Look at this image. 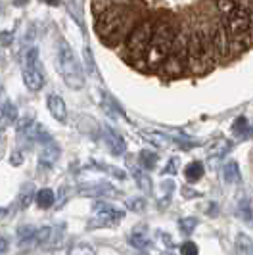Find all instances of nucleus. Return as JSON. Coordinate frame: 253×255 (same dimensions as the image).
<instances>
[{"label":"nucleus","mask_w":253,"mask_h":255,"mask_svg":"<svg viewBox=\"0 0 253 255\" xmlns=\"http://www.w3.org/2000/svg\"><path fill=\"white\" fill-rule=\"evenodd\" d=\"M175 31H177V27L173 25V21H169V19H157L155 29H153L152 40H150L148 50L144 54V65H146V69L159 71V67L163 65L167 56L171 54Z\"/></svg>","instance_id":"f257e3e1"},{"label":"nucleus","mask_w":253,"mask_h":255,"mask_svg":"<svg viewBox=\"0 0 253 255\" xmlns=\"http://www.w3.org/2000/svg\"><path fill=\"white\" fill-rule=\"evenodd\" d=\"M155 23H157V19H153V17H142L134 23V27L128 31V35L125 37L126 58L132 65L144 64V54H146L148 44L152 40Z\"/></svg>","instance_id":"f03ea898"},{"label":"nucleus","mask_w":253,"mask_h":255,"mask_svg":"<svg viewBox=\"0 0 253 255\" xmlns=\"http://www.w3.org/2000/svg\"><path fill=\"white\" fill-rule=\"evenodd\" d=\"M56 67L58 73L62 75L63 83L73 90H81L85 87V73H83V65L75 56L73 48L60 38L58 40V50H56Z\"/></svg>","instance_id":"7ed1b4c3"},{"label":"nucleus","mask_w":253,"mask_h":255,"mask_svg":"<svg viewBox=\"0 0 253 255\" xmlns=\"http://www.w3.org/2000/svg\"><path fill=\"white\" fill-rule=\"evenodd\" d=\"M186 64H188V73L192 75H205L213 69V62L202 44V37L198 29L188 31V50H186Z\"/></svg>","instance_id":"20e7f679"},{"label":"nucleus","mask_w":253,"mask_h":255,"mask_svg":"<svg viewBox=\"0 0 253 255\" xmlns=\"http://www.w3.org/2000/svg\"><path fill=\"white\" fill-rule=\"evenodd\" d=\"M21 73H23V83L31 92H38L44 87V73H42V67L38 62V50L35 46H31L25 52Z\"/></svg>","instance_id":"39448f33"},{"label":"nucleus","mask_w":253,"mask_h":255,"mask_svg":"<svg viewBox=\"0 0 253 255\" xmlns=\"http://www.w3.org/2000/svg\"><path fill=\"white\" fill-rule=\"evenodd\" d=\"M225 19V25H227L230 38L234 42H238L242 46H250V15L242 10H236L234 13H230Z\"/></svg>","instance_id":"423d86ee"},{"label":"nucleus","mask_w":253,"mask_h":255,"mask_svg":"<svg viewBox=\"0 0 253 255\" xmlns=\"http://www.w3.org/2000/svg\"><path fill=\"white\" fill-rule=\"evenodd\" d=\"M211 38H213V50H215L217 62H227L230 58H234L232 38L225 25V19L217 21L215 25L211 27Z\"/></svg>","instance_id":"0eeeda50"},{"label":"nucleus","mask_w":253,"mask_h":255,"mask_svg":"<svg viewBox=\"0 0 253 255\" xmlns=\"http://www.w3.org/2000/svg\"><path fill=\"white\" fill-rule=\"evenodd\" d=\"M94 215H96V221H92V225H89L90 229L94 227H108V225H115L117 221L125 217V211L119 209V207H114L112 204H106L104 200L96 202L94 204Z\"/></svg>","instance_id":"6e6552de"},{"label":"nucleus","mask_w":253,"mask_h":255,"mask_svg":"<svg viewBox=\"0 0 253 255\" xmlns=\"http://www.w3.org/2000/svg\"><path fill=\"white\" fill-rule=\"evenodd\" d=\"M159 73L165 79H178L184 73H188V64H186V54L171 50V54L167 56V60L163 62V65L159 67Z\"/></svg>","instance_id":"1a4fd4ad"},{"label":"nucleus","mask_w":253,"mask_h":255,"mask_svg":"<svg viewBox=\"0 0 253 255\" xmlns=\"http://www.w3.org/2000/svg\"><path fill=\"white\" fill-rule=\"evenodd\" d=\"M77 192L85 198H119V190L112 186L110 182H90V184H81Z\"/></svg>","instance_id":"9d476101"},{"label":"nucleus","mask_w":253,"mask_h":255,"mask_svg":"<svg viewBox=\"0 0 253 255\" xmlns=\"http://www.w3.org/2000/svg\"><path fill=\"white\" fill-rule=\"evenodd\" d=\"M102 134H104V140H106L108 150L114 153V155H123V153L126 152L125 138H123L115 128H112L110 125H106V127H102Z\"/></svg>","instance_id":"9b49d317"},{"label":"nucleus","mask_w":253,"mask_h":255,"mask_svg":"<svg viewBox=\"0 0 253 255\" xmlns=\"http://www.w3.org/2000/svg\"><path fill=\"white\" fill-rule=\"evenodd\" d=\"M126 167L132 171V177L136 180V184H138V188L144 194H152V177H148V173H146V169H142L140 163L134 165V157L132 155H126Z\"/></svg>","instance_id":"f8f14e48"},{"label":"nucleus","mask_w":253,"mask_h":255,"mask_svg":"<svg viewBox=\"0 0 253 255\" xmlns=\"http://www.w3.org/2000/svg\"><path fill=\"white\" fill-rule=\"evenodd\" d=\"M58 159H60V146L54 140L42 144V150L38 153V165L50 169Z\"/></svg>","instance_id":"ddd939ff"},{"label":"nucleus","mask_w":253,"mask_h":255,"mask_svg":"<svg viewBox=\"0 0 253 255\" xmlns=\"http://www.w3.org/2000/svg\"><path fill=\"white\" fill-rule=\"evenodd\" d=\"M46 106H48L52 117H54L56 121H60V123H65V121H67V106H65V102H63V98L60 94H48Z\"/></svg>","instance_id":"4468645a"},{"label":"nucleus","mask_w":253,"mask_h":255,"mask_svg":"<svg viewBox=\"0 0 253 255\" xmlns=\"http://www.w3.org/2000/svg\"><path fill=\"white\" fill-rule=\"evenodd\" d=\"M142 136L146 138L148 142H152L153 146H159V148H171V146H177V138L173 136H167L163 132H148L144 130Z\"/></svg>","instance_id":"2eb2a0df"},{"label":"nucleus","mask_w":253,"mask_h":255,"mask_svg":"<svg viewBox=\"0 0 253 255\" xmlns=\"http://www.w3.org/2000/svg\"><path fill=\"white\" fill-rule=\"evenodd\" d=\"M63 236H65V225H58V227H52V232L48 236V242L42 246V250H58L63 242Z\"/></svg>","instance_id":"dca6fc26"},{"label":"nucleus","mask_w":253,"mask_h":255,"mask_svg":"<svg viewBox=\"0 0 253 255\" xmlns=\"http://www.w3.org/2000/svg\"><path fill=\"white\" fill-rule=\"evenodd\" d=\"M37 230L38 229L33 227V225H21L17 229V244H19V248H31V242H33Z\"/></svg>","instance_id":"f3484780"},{"label":"nucleus","mask_w":253,"mask_h":255,"mask_svg":"<svg viewBox=\"0 0 253 255\" xmlns=\"http://www.w3.org/2000/svg\"><path fill=\"white\" fill-rule=\"evenodd\" d=\"M35 196H37L35 184H33V182H25V184L21 186V190H19V207H21V209H27L29 205L33 204Z\"/></svg>","instance_id":"a211bd4d"},{"label":"nucleus","mask_w":253,"mask_h":255,"mask_svg":"<svg viewBox=\"0 0 253 255\" xmlns=\"http://www.w3.org/2000/svg\"><path fill=\"white\" fill-rule=\"evenodd\" d=\"M35 202L40 209H48L52 205L56 204V194L50 188H40L37 190V196H35Z\"/></svg>","instance_id":"6ab92c4d"},{"label":"nucleus","mask_w":253,"mask_h":255,"mask_svg":"<svg viewBox=\"0 0 253 255\" xmlns=\"http://www.w3.org/2000/svg\"><path fill=\"white\" fill-rule=\"evenodd\" d=\"M203 177V165L202 161H192V163H188V165L184 167V179H186V182H198V180Z\"/></svg>","instance_id":"aec40b11"},{"label":"nucleus","mask_w":253,"mask_h":255,"mask_svg":"<svg viewBox=\"0 0 253 255\" xmlns=\"http://www.w3.org/2000/svg\"><path fill=\"white\" fill-rule=\"evenodd\" d=\"M157 161H159V155L155 152H152V150H142V152L138 153V163H140V167L146 169V171L155 169Z\"/></svg>","instance_id":"412c9836"},{"label":"nucleus","mask_w":253,"mask_h":255,"mask_svg":"<svg viewBox=\"0 0 253 255\" xmlns=\"http://www.w3.org/2000/svg\"><path fill=\"white\" fill-rule=\"evenodd\" d=\"M217 12L223 17H228L230 13H234L238 10V0H215Z\"/></svg>","instance_id":"4be33fe9"},{"label":"nucleus","mask_w":253,"mask_h":255,"mask_svg":"<svg viewBox=\"0 0 253 255\" xmlns=\"http://www.w3.org/2000/svg\"><path fill=\"white\" fill-rule=\"evenodd\" d=\"M128 242L130 246H134L136 250H146L148 246H150V238L144 234V232H140V230H132V234L128 236Z\"/></svg>","instance_id":"5701e85b"},{"label":"nucleus","mask_w":253,"mask_h":255,"mask_svg":"<svg viewBox=\"0 0 253 255\" xmlns=\"http://www.w3.org/2000/svg\"><path fill=\"white\" fill-rule=\"evenodd\" d=\"M236 244H238V250H240L244 255H253V238L252 236H248V234H238Z\"/></svg>","instance_id":"b1692460"},{"label":"nucleus","mask_w":253,"mask_h":255,"mask_svg":"<svg viewBox=\"0 0 253 255\" xmlns=\"http://www.w3.org/2000/svg\"><path fill=\"white\" fill-rule=\"evenodd\" d=\"M223 175H225L227 182H240V169H238V165L234 161H228L227 165H225Z\"/></svg>","instance_id":"393cba45"},{"label":"nucleus","mask_w":253,"mask_h":255,"mask_svg":"<svg viewBox=\"0 0 253 255\" xmlns=\"http://www.w3.org/2000/svg\"><path fill=\"white\" fill-rule=\"evenodd\" d=\"M196 227H198V219L196 217H184L178 221V229L184 236H190L196 230Z\"/></svg>","instance_id":"a878e982"},{"label":"nucleus","mask_w":253,"mask_h":255,"mask_svg":"<svg viewBox=\"0 0 253 255\" xmlns=\"http://www.w3.org/2000/svg\"><path fill=\"white\" fill-rule=\"evenodd\" d=\"M125 207L134 211V213H144L146 211V200L144 198H128L125 202Z\"/></svg>","instance_id":"bb28decb"},{"label":"nucleus","mask_w":253,"mask_h":255,"mask_svg":"<svg viewBox=\"0 0 253 255\" xmlns=\"http://www.w3.org/2000/svg\"><path fill=\"white\" fill-rule=\"evenodd\" d=\"M83 56H85V62H87V71H89L90 75L98 77V69H96V64H94V54H92V50H90L89 46H85Z\"/></svg>","instance_id":"cd10ccee"},{"label":"nucleus","mask_w":253,"mask_h":255,"mask_svg":"<svg viewBox=\"0 0 253 255\" xmlns=\"http://www.w3.org/2000/svg\"><path fill=\"white\" fill-rule=\"evenodd\" d=\"M71 255H96V250L90 244H75L71 248Z\"/></svg>","instance_id":"c85d7f7f"},{"label":"nucleus","mask_w":253,"mask_h":255,"mask_svg":"<svg viewBox=\"0 0 253 255\" xmlns=\"http://www.w3.org/2000/svg\"><path fill=\"white\" fill-rule=\"evenodd\" d=\"M94 165L98 167L100 171H106V173H110V175H114L115 179H119V180H125V179H126V173H125V171H121V169H117V167H112V165H102V163H94Z\"/></svg>","instance_id":"c756f323"},{"label":"nucleus","mask_w":253,"mask_h":255,"mask_svg":"<svg viewBox=\"0 0 253 255\" xmlns=\"http://www.w3.org/2000/svg\"><path fill=\"white\" fill-rule=\"evenodd\" d=\"M228 146H230V144H228ZM228 146H227V142L225 140H219L217 144H211V148L207 150V153H209V157H221L223 153L227 152Z\"/></svg>","instance_id":"7c9ffc66"},{"label":"nucleus","mask_w":253,"mask_h":255,"mask_svg":"<svg viewBox=\"0 0 253 255\" xmlns=\"http://www.w3.org/2000/svg\"><path fill=\"white\" fill-rule=\"evenodd\" d=\"M33 121H35V117H33V114H25V115H21L19 119H17V132H25L27 128L33 125Z\"/></svg>","instance_id":"2f4dec72"},{"label":"nucleus","mask_w":253,"mask_h":255,"mask_svg":"<svg viewBox=\"0 0 253 255\" xmlns=\"http://www.w3.org/2000/svg\"><path fill=\"white\" fill-rule=\"evenodd\" d=\"M2 112H4V117H6L8 121H13V119H17V108H15L12 102L4 104V106H2Z\"/></svg>","instance_id":"473e14b6"},{"label":"nucleus","mask_w":253,"mask_h":255,"mask_svg":"<svg viewBox=\"0 0 253 255\" xmlns=\"http://www.w3.org/2000/svg\"><path fill=\"white\" fill-rule=\"evenodd\" d=\"M180 255H198V246L194 242H184L180 246Z\"/></svg>","instance_id":"72a5a7b5"},{"label":"nucleus","mask_w":253,"mask_h":255,"mask_svg":"<svg viewBox=\"0 0 253 255\" xmlns=\"http://www.w3.org/2000/svg\"><path fill=\"white\" fill-rule=\"evenodd\" d=\"M238 215L246 221H252V209H250V204L248 202H240L238 205Z\"/></svg>","instance_id":"f704fd0d"},{"label":"nucleus","mask_w":253,"mask_h":255,"mask_svg":"<svg viewBox=\"0 0 253 255\" xmlns=\"http://www.w3.org/2000/svg\"><path fill=\"white\" fill-rule=\"evenodd\" d=\"M0 42H2V46H10L13 42L12 31H2V33H0Z\"/></svg>","instance_id":"c9c22d12"},{"label":"nucleus","mask_w":253,"mask_h":255,"mask_svg":"<svg viewBox=\"0 0 253 255\" xmlns=\"http://www.w3.org/2000/svg\"><path fill=\"white\" fill-rule=\"evenodd\" d=\"M177 167H178V159L173 157V159L169 161V165L163 169V175H175V173H177Z\"/></svg>","instance_id":"e433bc0d"},{"label":"nucleus","mask_w":253,"mask_h":255,"mask_svg":"<svg viewBox=\"0 0 253 255\" xmlns=\"http://www.w3.org/2000/svg\"><path fill=\"white\" fill-rule=\"evenodd\" d=\"M10 159H12V161H10L12 165L19 167L21 163H23V153H21L19 150H17V152H13V153H12V157H10Z\"/></svg>","instance_id":"4c0bfd02"},{"label":"nucleus","mask_w":253,"mask_h":255,"mask_svg":"<svg viewBox=\"0 0 253 255\" xmlns=\"http://www.w3.org/2000/svg\"><path fill=\"white\" fill-rule=\"evenodd\" d=\"M8 246H10V244H8V240L0 236V255H4L6 252H8Z\"/></svg>","instance_id":"58836bf2"},{"label":"nucleus","mask_w":253,"mask_h":255,"mask_svg":"<svg viewBox=\"0 0 253 255\" xmlns=\"http://www.w3.org/2000/svg\"><path fill=\"white\" fill-rule=\"evenodd\" d=\"M182 196H184V198H196V196H200V194L190 190V188H182Z\"/></svg>","instance_id":"ea45409f"},{"label":"nucleus","mask_w":253,"mask_h":255,"mask_svg":"<svg viewBox=\"0 0 253 255\" xmlns=\"http://www.w3.org/2000/svg\"><path fill=\"white\" fill-rule=\"evenodd\" d=\"M42 4H48V6H60L63 0H40Z\"/></svg>","instance_id":"a19ab883"},{"label":"nucleus","mask_w":253,"mask_h":255,"mask_svg":"<svg viewBox=\"0 0 253 255\" xmlns=\"http://www.w3.org/2000/svg\"><path fill=\"white\" fill-rule=\"evenodd\" d=\"M27 2H29V0H13V4H15L17 8H23Z\"/></svg>","instance_id":"79ce46f5"},{"label":"nucleus","mask_w":253,"mask_h":255,"mask_svg":"<svg viewBox=\"0 0 253 255\" xmlns=\"http://www.w3.org/2000/svg\"><path fill=\"white\" fill-rule=\"evenodd\" d=\"M6 213H8V207H0V221L6 217Z\"/></svg>","instance_id":"37998d69"},{"label":"nucleus","mask_w":253,"mask_h":255,"mask_svg":"<svg viewBox=\"0 0 253 255\" xmlns=\"http://www.w3.org/2000/svg\"><path fill=\"white\" fill-rule=\"evenodd\" d=\"M2 117H4V112H2V108H0V119H2Z\"/></svg>","instance_id":"c03bdc74"}]
</instances>
